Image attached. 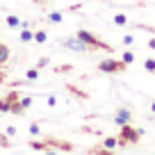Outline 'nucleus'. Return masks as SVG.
Segmentation results:
<instances>
[{
  "label": "nucleus",
  "mask_w": 155,
  "mask_h": 155,
  "mask_svg": "<svg viewBox=\"0 0 155 155\" xmlns=\"http://www.w3.org/2000/svg\"><path fill=\"white\" fill-rule=\"evenodd\" d=\"M66 89H68V91H71V94H75V96H80V98H87V94H82V91H78V89L73 87V84H68Z\"/></svg>",
  "instance_id": "obj_23"
},
{
  "label": "nucleus",
  "mask_w": 155,
  "mask_h": 155,
  "mask_svg": "<svg viewBox=\"0 0 155 155\" xmlns=\"http://www.w3.org/2000/svg\"><path fill=\"white\" fill-rule=\"evenodd\" d=\"M121 59H123L126 64H132V62H135V53H132V50H126V53L121 55Z\"/></svg>",
  "instance_id": "obj_16"
},
{
  "label": "nucleus",
  "mask_w": 155,
  "mask_h": 155,
  "mask_svg": "<svg viewBox=\"0 0 155 155\" xmlns=\"http://www.w3.org/2000/svg\"><path fill=\"white\" fill-rule=\"evenodd\" d=\"M123 44L132 46V44H135V34H123Z\"/></svg>",
  "instance_id": "obj_20"
},
{
  "label": "nucleus",
  "mask_w": 155,
  "mask_h": 155,
  "mask_svg": "<svg viewBox=\"0 0 155 155\" xmlns=\"http://www.w3.org/2000/svg\"><path fill=\"white\" fill-rule=\"evenodd\" d=\"M139 139H141V130H137L132 123L121 126V132H119V144L121 146H137Z\"/></svg>",
  "instance_id": "obj_1"
},
{
  "label": "nucleus",
  "mask_w": 155,
  "mask_h": 155,
  "mask_svg": "<svg viewBox=\"0 0 155 155\" xmlns=\"http://www.w3.org/2000/svg\"><path fill=\"white\" fill-rule=\"evenodd\" d=\"M144 68H146V71H148V73H155V59H144Z\"/></svg>",
  "instance_id": "obj_17"
},
{
  "label": "nucleus",
  "mask_w": 155,
  "mask_h": 155,
  "mask_svg": "<svg viewBox=\"0 0 155 155\" xmlns=\"http://www.w3.org/2000/svg\"><path fill=\"white\" fill-rule=\"evenodd\" d=\"M32 105V98L30 96H25V98H21V107H23V110H28V107Z\"/></svg>",
  "instance_id": "obj_22"
},
{
  "label": "nucleus",
  "mask_w": 155,
  "mask_h": 155,
  "mask_svg": "<svg viewBox=\"0 0 155 155\" xmlns=\"http://www.w3.org/2000/svg\"><path fill=\"white\" fill-rule=\"evenodd\" d=\"M28 146H30L32 150H48L46 139H41V141H39V139H32V141H28Z\"/></svg>",
  "instance_id": "obj_9"
},
{
  "label": "nucleus",
  "mask_w": 155,
  "mask_h": 155,
  "mask_svg": "<svg viewBox=\"0 0 155 155\" xmlns=\"http://www.w3.org/2000/svg\"><path fill=\"white\" fill-rule=\"evenodd\" d=\"M48 64H50V57H41V59L37 62V66H39V68H46Z\"/></svg>",
  "instance_id": "obj_24"
},
{
  "label": "nucleus",
  "mask_w": 155,
  "mask_h": 155,
  "mask_svg": "<svg viewBox=\"0 0 155 155\" xmlns=\"http://www.w3.org/2000/svg\"><path fill=\"white\" fill-rule=\"evenodd\" d=\"M5 80H7V71H0V84L5 82Z\"/></svg>",
  "instance_id": "obj_28"
},
{
  "label": "nucleus",
  "mask_w": 155,
  "mask_h": 155,
  "mask_svg": "<svg viewBox=\"0 0 155 155\" xmlns=\"http://www.w3.org/2000/svg\"><path fill=\"white\" fill-rule=\"evenodd\" d=\"M0 112H12V105L5 101V98H0Z\"/></svg>",
  "instance_id": "obj_19"
},
{
  "label": "nucleus",
  "mask_w": 155,
  "mask_h": 155,
  "mask_svg": "<svg viewBox=\"0 0 155 155\" xmlns=\"http://www.w3.org/2000/svg\"><path fill=\"white\" fill-rule=\"evenodd\" d=\"M114 123L116 126H126V123H132V112L128 107H119L114 114Z\"/></svg>",
  "instance_id": "obj_6"
},
{
  "label": "nucleus",
  "mask_w": 155,
  "mask_h": 155,
  "mask_svg": "<svg viewBox=\"0 0 155 155\" xmlns=\"http://www.w3.org/2000/svg\"><path fill=\"white\" fill-rule=\"evenodd\" d=\"M62 18H64L62 12H53V14H48V21H50V23H62Z\"/></svg>",
  "instance_id": "obj_15"
},
{
  "label": "nucleus",
  "mask_w": 155,
  "mask_h": 155,
  "mask_svg": "<svg viewBox=\"0 0 155 155\" xmlns=\"http://www.w3.org/2000/svg\"><path fill=\"white\" fill-rule=\"evenodd\" d=\"M7 135L14 137V135H16V128H14V126H7Z\"/></svg>",
  "instance_id": "obj_26"
},
{
  "label": "nucleus",
  "mask_w": 155,
  "mask_h": 155,
  "mask_svg": "<svg viewBox=\"0 0 155 155\" xmlns=\"http://www.w3.org/2000/svg\"><path fill=\"white\" fill-rule=\"evenodd\" d=\"M5 21H7V25H9V28H21V18H18V16H14V14H9Z\"/></svg>",
  "instance_id": "obj_13"
},
{
  "label": "nucleus",
  "mask_w": 155,
  "mask_h": 155,
  "mask_svg": "<svg viewBox=\"0 0 155 155\" xmlns=\"http://www.w3.org/2000/svg\"><path fill=\"white\" fill-rule=\"evenodd\" d=\"M9 135H2V132H0V148H9Z\"/></svg>",
  "instance_id": "obj_18"
},
{
  "label": "nucleus",
  "mask_w": 155,
  "mask_h": 155,
  "mask_svg": "<svg viewBox=\"0 0 155 155\" xmlns=\"http://www.w3.org/2000/svg\"><path fill=\"white\" fill-rule=\"evenodd\" d=\"M46 144H48V150H64V153L75 150V146L71 141H64V139H46Z\"/></svg>",
  "instance_id": "obj_5"
},
{
  "label": "nucleus",
  "mask_w": 155,
  "mask_h": 155,
  "mask_svg": "<svg viewBox=\"0 0 155 155\" xmlns=\"http://www.w3.org/2000/svg\"><path fill=\"white\" fill-rule=\"evenodd\" d=\"M34 5H44V2H48V0H32Z\"/></svg>",
  "instance_id": "obj_30"
},
{
  "label": "nucleus",
  "mask_w": 155,
  "mask_h": 155,
  "mask_svg": "<svg viewBox=\"0 0 155 155\" xmlns=\"http://www.w3.org/2000/svg\"><path fill=\"white\" fill-rule=\"evenodd\" d=\"M30 132H32V135H41V123H32V126H30Z\"/></svg>",
  "instance_id": "obj_21"
},
{
  "label": "nucleus",
  "mask_w": 155,
  "mask_h": 155,
  "mask_svg": "<svg viewBox=\"0 0 155 155\" xmlns=\"http://www.w3.org/2000/svg\"><path fill=\"white\" fill-rule=\"evenodd\" d=\"M48 105L55 107V105H57V98H55V96H48Z\"/></svg>",
  "instance_id": "obj_27"
},
{
  "label": "nucleus",
  "mask_w": 155,
  "mask_h": 155,
  "mask_svg": "<svg viewBox=\"0 0 155 155\" xmlns=\"http://www.w3.org/2000/svg\"><path fill=\"white\" fill-rule=\"evenodd\" d=\"M9 46L7 44H2V41H0V68H5V64L9 62Z\"/></svg>",
  "instance_id": "obj_7"
},
{
  "label": "nucleus",
  "mask_w": 155,
  "mask_h": 155,
  "mask_svg": "<svg viewBox=\"0 0 155 155\" xmlns=\"http://www.w3.org/2000/svg\"><path fill=\"white\" fill-rule=\"evenodd\" d=\"M37 78H39V66H34V68H28V71H25V80L34 82Z\"/></svg>",
  "instance_id": "obj_11"
},
{
  "label": "nucleus",
  "mask_w": 155,
  "mask_h": 155,
  "mask_svg": "<svg viewBox=\"0 0 155 155\" xmlns=\"http://www.w3.org/2000/svg\"><path fill=\"white\" fill-rule=\"evenodd\" d=\"M150 112H155V101H150Z\"/></svg>",
  "instance_id": "obj_31"
},
{
  "label": "nucleus",
  "mask_w": 155,
  "mask_h": 155,
  "mask_svg": "<svg viewBox=\"0 0 155 155\" xmlns=\"http://www.w3.org/2000/svg\"><path fill=\"white\" fill-rule=\"evenodd\" d=\"M62 46H66V48L75 50V53H91V50H94L91 46H87L80 37H68V39H64Z\"/></svg>",
  "instance_id": "obj_4"
},
{
  "label": "nucleus",
  "mask_w": 155,
  "mask_h": 155,
  "mask_svg": "<svg viewBox=\"0 0 155 155\" xmlns=\"http://www.w3.org/2000/svg\"><path fill=\"white\" fill-rule=\"evenodd\" d=\"M34 41H37V44H46V41H48V32H46V30L34 32Z\"/></svg>",
  "instance_id": "obj_12"
},
{
  "label": "nucleus",
  "mask_w": 155,
  "mask_h": 155,
  "mask_svg": "<svg viewBox=\"0 0 155 155\" xmlns=\"http://www.w3.org/2000/svg\"><path fill=\"white\" fill-rule=\"evenodd\" d=\"M128 23V16L126 14H116L114 16V25H119V28H123V25Z\"/></svg>",
  "instance_id": "obj_14"
},
{
  "label": "nucleus",
  "mask_w": 155,
  "mask_h": 155,
  "mask_svg": "<svg viewBox=\"0 0 155 155\" xmlns=\"http://www.w3.org/2000/svg\"><path fill=\"white\" fill-rule=\"evenodd\" d=\"M96 68H98L101 73H123V71H128V64L123 62V59L107 57V59H103V62H98Z\"/></svg>",
  "instance_id": "obj_3"
},
{
  "label": "nucleus",
  "mask_w": 155,
  "mask_h": 155,
  "mask_svg": "<svg viewBox=\"0 0 155 155\" xmlns=\"http://www.w3.org/2000/svg\"><path fill=\"white\" fill-rule=\"evenodd\" d=\"M75 37H80V39L84 41V44H87V46H91L94 50L98 48V50H107V53H112V46H110V44H105V41H103L101 37H96V34H94V32H89V30H78V32H75Z\"/></svg>",
  "instance_id": "obj_2"
},
{
  "label": "nucleus",
  "mask_w": 155,
  "mask_h": 155,
  "mask_svg": "<svg viewBox=\"0 0 155 155\" xmlns=\"http://www.w3.org/2000/svg\"><path fill=\"white\" fill-rule=\"evenodd\" d=\"M103 146H105L107 150H114L116 146H119V137H105V139H103Z\"/></svg>",
  "instance_id": "obj_10"
},
{
  "label": "nucleus",
  "mask_w": 155,
  "mask_h": 155,
  "mask_svg": "<svg viewBox=\"0 0 155 155\" xmlns=\"http://www.w3.org/2000/svg\"><path fill=\"white\" fill-rule=\"evenodd\" d=\"M18 39L23 41V44H30V41H34V32L30 28H21V34H18Z\"/></svg>",
  "instance_id": "obj_8"
},
{
  "label": "nucleus",
  "mask_w": 155,
  "mask_h": 155,
  "mask_svg": "<svg viewBox=\"0 0 155 155\" xmlns=\"http://www.w3.org/2000/svg\"><path fill=\"white\" fill-rule=\"evenodd\" d=\"M71 71V66L68 64H62V66H57V73H68Z\"/></svg>",
  "instance_id": "obj_25"
},
{
  "label": "nucleus",
  "mask_w": 155,
  "mask_h": 155,
  "mask_svg": "<svg viewBox=\"0 0 155 155\" xmlns=\"http://www.w3.org/2000/svg\"><path fill=\"white\" fill-rule=\"evenodd\" d=\"M148 48H153V50H155V39H148Z\"/></svg>",
  "instance_id": "obj_29"
}]
</instances>
